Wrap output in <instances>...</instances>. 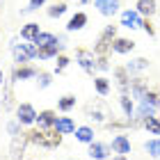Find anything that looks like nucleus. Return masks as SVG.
Listing matches in <instances>:
<instances>
[{"mask_svg": "<svg viewBox=\"0 0 160 160\" xmlns=\"http://www.w3.org/2000/svg\"><path fill=\"white\" fill-rule=\"evenodd\" d=\"M89 156H92V160H105L110 156V147L101 144V142H92L89 144Z\"/></svg>", "mask_w": 160, "mask_h": 160, "instance_id": "a211bd4d", "label": "nucleus"}, {"mask_svg": "<svg viewBox=\"0 0 160 160\" xmlns=\"http://www.w3.org/2000/svg\"><path fill=\"white\" fill-rule=\"evenodd\" d=\"M28 140L37 147L55 149L62 144V133H57L55 128H34V130H28Z\"/></svg>", "mask_w": 160, "mask_h": 160, "instance_id": "f257e3e1", "label": "nucleus"}, {"mask_svg": "<svg viewBox=\"0 0 160 160\" xmlns=\"http://www.w3.org/2000/svg\"><path fill=\"white\" fill-rule=\"evenodd\" d=\"M37 85H39V89H46V87L50 85V73H46V71H39V76H37Z\"/></svg>", "mask_w": 160, "mask_h": 160, "instance_id": "473e14b6", "label": "nucleus"}, {"mask_svg": "<svg viewBox=\"0 0 160 160\" xmlns=\"http://www.w3.org/2000/svg\"><path fill=\"white\" fill-rule=\"evenodd\" d=\"M55 121H57V114L53 110H41L37 114V123L39 128H55Z\"/></svg>", "mask_w": 160, "mask_h": 160, "instance_id": "6ab92c4d", "label": "nucleus"}, {"mask_svg": "<svg viewBox=\"0 0 160 160\" xmlns=\"http://www.w3.org/2000/svg\"><path fill=\"white\" fill-rule=\"evenodd\" d=\"M67 9H69L67 2H55V5L48 9V16H50V18H57V16H62V14L67 12Z\"/></svg>", "mask_w": 160, "mask_h": 160, "instance_id": "7c9ffc66", "label": "nucleus"}, {"mask_svg": "<svg viewBox=\"0 0 160 160\" xmlns=\"http://www.w3.org/2000/svg\"><path fill=\"white\" fill-rule=\"evenodd\" d=\"M43 2H46V0H30V5H28L25 9H23V14H25V12H34V9H39Z\"/></svg>", "mask_w": 160, "mask_h": 160, "instance_id": "4c0bfd02", "label": "nucleus"}, {"mask_svg": "<svg viewBox=\"0 0 160 160\" xmlns=\"http://www.w3.org/2000/svg\"><path fill=\"white\" fill-rule=\"evenodd\" d=\"M119 105H121V110L128 119L135 117V103L130 101V94H119Z\"/></svg>", "mask_w": 160, "mask_h": 160, "instance_id": "412c9836", "label": "nucleus"}, {"mask_svg": "<svg viewBox=\"0 0 160 160\" xmlns=\"http://www.w3.org/2000/svg\"><path fill=\"white\" fill-rule=\"evenodd\" d=\"M94 89H96L98 96H108V94H110V80L103 78V76L94 78Z\"/></svg>", "mask_w": 160, "mask_h": 160, "instance_id": "393cba45", "label": "nucleus"}, {"mask_svg": "<svg viewBox=\"0 0 160 160\" xmlns=\"http://www.w3.org/2000/svg\"><path fill=\"white\" fill-rule=\"evenodd\" d=\"M85 25H87V14H85V12H76L73 16L69 18L67 30H69V32H78V30H82Z\"/></svg>", "mask_w": 160, "mask_h": 160, "instance_id": "f3484780", "label": "nucleus"}, {"mask_svg": "<svg viewBox=\"0 0 160 160\" xmlns=\"http://www.w3.org/2000/svg\"><path fill=\"white\" fill-rule=\"evenodd\" d=\"M144 23V16L137 9H126L121 12V25L128 28V30H137V28H142Z\"/></svg>", "mask_w": 160, "mask_h": 160, "instance_id": "0eeeda50", "label": "nucleus"}, {"mask_svg": "<svg viewBox=\"0 0 160 160\" xmlns=\"http://www.w3.org/2000/svg\"><path fill=\"white\" fill-rule=\"evenodd\" d=\"M16 121L21 126H30V123L37 121V110L30 103H18L16 105Z\"/></svg>", "mask_w": 160, "mask_h": 160, "instance_id": "39448f33", "label": "nucleus"}, {"mask_svg": "<svg viewBox=\"0 0 160 160\" xmlns=\"http://www.w3.org/2000/svg\"><path fill=\"white\" fill-rule=\"evenodd\" d=\"M142 126L147 128L151 135H160V117H158V114H153V117H147V119L142 121Z\"/></svg>", "mask_w": 160, "mask_h": 160, "instance_id": "bb28decb", "label": "nucleus"}, {"mask_svg": "<svg viewBox=\"0 0 160 160\" xmlns=\"http://www.w3.org/2000/svg\"><path fill=\"white\" fill-rule=\"evenodd\" d=\"M39 34H41L39 23H25L23 28H21V39H25V41H34Z\"/></svg>", "mask_w": 160, "mask_h": 160, "instance_id": "aec40b11", "label": "nucleus"}, {"mask_svg": "<svg viewBox=\"0 0 160 160\" xmlns=\"http://www.w3.org/2000/svg\"><path fill=\"white\" fill-rule=\"evenodd\" d=\"M12 76H14V80H28V78H37L39 71L34 67H30V64H18Z\"/></svg>", "mask_w": 160, "mask_h": 160, "instance_id": "ddd939ff", "label": "nucleus"}, {"mask_svg": "<svg viewBox=\"0 0 160 160\" xmlns=\"http://www.w3.org/2000/svg\"><path fill=\"white\" fill-rule=\"evenodd\" d=\"M60 41L53 43V46H46V48H39V60H53V57L60 55Z\"/></svg>", "mask_w": 160, "mask_h": 160, "instance_id": "a878e982", "label": "nucleus"}, {"mask_svg": "<svg viewBox=\"0 0 160 160\" xmlns=\"http://www.w3.org/2000/svg\"><path fill=\"white\" fill-rule=\"evenodd\" d=\"M149 101L151 105H156V108H160V89H149V94L144 96Z\"/></svg>", "mask_w": 160, "mask_h": 160, "instance_id": "2f4dec72", "label": "nucleus"}, {"mask_svg": "<svg viewBox=\"0 0 160 160\" xmlns=\"http://www.w3.org/2000/svg\"><path fill=\"white\" fill-rule=\"evenodd\" d=\"M12 55H14V62L16 64H28L30 62V53H28L25 43H12Z\"/></svg>", "mask_w": 160, "mask_h": 160, "instance_id": "4468645a", "label": "nucleus"}, {"mask_svg": "<svg viewBox=\"0 0 160 160\" xmlns=\"http://www.w3.org/2000/svg\"><path fill=\"white\" fill-rule=\"evenodd\" d=\"M34 43H37L39 48H46V46H53V43H57V37L53 32H41L37 39H34Z\"/></svg>", "mask_w": 160, "mask_h": 160, "instance_id": "c85d7f7f", "label": "nucleus"}, {"mask_svg": "<svg viewBox=\"0 0 160 160\" xmlns=\"http://www.w3.org/2000/svg\"><path fill=\"white\" fill-rule=\"evenodd\" d=\"M130 94H133V98L142 101L149 94V80L147 78H133L130 80Z\"/></svg>", "mask_w": 160, "mask_h": 160, "instance_id": "1a4fd4ad", "label": "nucleus"}, {"mask_svg": "<svg viewBox=\"0 0 160 160\" xmlns=\"http://www.w3.org/2000/svg\"><path fill=\"white\" fill-rule=\"evenodd\" d=\"M96 69H98V71H108V69H110V62H108V55H101L98 60H96Z\"/></svg>", "mask_w": 160, "mask_h": 160, "instance_id": "f704fd0d", "label": "nucleus"}, {"mask_svg": "<svg viewBox=\"0 0 160 160\" xmlns=\"http://www.w3.org/2000/svg\"><path fill=\"white\" fill-rule=\"evenodd\" d=\"M126 69H128V73L144 71V69H149V60H147V57H135V60H130V62L126 64Z\"/></svg>", "mask_w": 160, "mask_h": 160, "instance_id": "b1692460", "label": "nucleus"}, {"mask_svg": "<svg viewBox=\"0 0 160 160\" xmlns=\"http://www.w3.org/2000/svg\"><path fill=\"white\" fill-rule=\"evenodd\" d=\"M142 30L149 34V37H156V28H153V23H151L149 18H144V23H142Z\"/></svg>", "mask_w": 160, "mask_h": 160, "instance_id": "c9c22d12", "label": "nucleus"}, {"mask_svg": "<svg viewBox=\"0 0 160 160\" xmlns=\"http://www.w3.org/2000/svg\"><path fill=\"white\" fill-rule=\"evenodd\" d=\"M67 67H69V57L60 53V55H57V67H55V71H57V73H62Z\"/></svg>", "mask_w": 160, "mask_h": 160, "instance_id": "72a5a7b5", "label": "nucleus"}, {"mask_svg": "<svg viewBox=\"0 0 160 160\" xmlns=\"http://www.w3.org/2000/svg\"><path fill=\"white\" fill-rule=\"evenodd\" d=\"M76 140L82 142V144H92V142H94V128H89V126L76 128Z\"/></svg>", "mask_w": 160, "mask_h": 160, "instance_id": "5701e85b", "label": "nucleus"}, {"mask_svg": "<svg viewBox=\"0 0 160 160\" xmlns=\"http://www.w3.org/2000/svg\"><path fill=\"white\" fill-rule=\"evenodd\" d=\"M0 108H2V94H0Z\"/></svg>", "mask_w": 160, "mask_h": 160, "instance_id": "a19ab883", "label": "nucleus"}, {"mask_svg": "<svg viewBox=\"0 0 160 160\" xmlns=\"http://www.w3.org/2000/svg\"><path fill=\"white\" fill-rule=\"evenodd\" d=\"M110 147H112L114 153H119V156H128L130 153V140L126 135H114Z\"/></svg>", "mask_w": 160, "mask_h": 160, "instance_id": "9b49d317", "label": "nucleus"}, {"mask_svg": "<svg viewBox=\"0 0 160 160\" xmlns=\"http://www.w3.org/2000/svg\"><path fill=\"white\" fill-rule=\"evenodd\" d=\"M57 108H60L62 112L73 110V108H76V96H71V94H69V96H62L60 101H57Z\"/></svg>", "mask_w": 160, "mask_h": 160, "instance_id": "c756f323", "label": "nucleus"}, {"mask_svg": "<svg viewBox=\"0 0 160 160\" xmlns=\"http://www.w3.org/2000/svg\"><path fill=\"white\" fill-rule=\"evenodd\" d=\"M133 48H135V41L133 39H126V37H117L114 43H112V50H114V53H119V55L133 53Z\"/></svg>", "mask_w": 160, "mask_h": 160, "instance_id": "f8f14e48", "label": "nucleus"}, {"mask_svg": "<svg viewBox=\"0 0 160 160\" xmlns=\"http://www.w3.org/2000/svg\"><path fill=\"white\" fill-rule=\"evenodd\" d=\"M112 160H128V158H126V156H119V153H117V156H114Z\"/></svg>", "mask_w": 160, "mask_h": 160, "instance_id": "58836bf2", "label": "nucleus"}, {"mask_svg": "<svg viewBox=\"0 0 160 160\" xmlns=\"http://www.w3.org/2000/svg\"><path fill=\"white\" fill-rule=\"evenodd\" d=\"M55 130H57V133H62V135H71V133H76V121L71 117H57Z\"/></svg>", "mask_w": 160, "mask_h": 160, "instance_id": "2eb2a0df", "label": "nucleus"}, {"mask_svg": "<svg viewBox=\"0 0 160 160\" xmlns=\"http://www.w3.org/2000/svg\"><path fill=\"white\" fill-rule=\"evenodd\" d=\"M28 133H18L12 137V147H9V158L12 160H21L25 153V147H28Z\"/></svg>", "mask_w": 160, "mask_h": 160, "instance_id": "423d86ee", "label": "nucleus"}, {"mask_svg": "<svg viewBox=\"0 0 160 160\" xmlns=\"http://www.w3.org/2000/svg\"><path fill=\"white\" fill-rule=\"evenodd\" d=\"M114 80H117L119 94H130V73L126 67H117L114 69Z\"/></svg>", "mask_w": 160, "mask_h": 160, "instance_id": "6e6552de", "label": "nucleus"}, {"mask_svg": "<svg viewBox=\"0 0 160 160\" xmlns=\"http://www.w3.org/2000/svg\"><path fill=\"white\" fill-rule=\"evenodd\" d=\"M96 60H98V55L94 53V50H87V48H76V62L80 64V69H82L85 73L94 76V71H96Z\"/></svg>", "mask_w": 160, "mask_h": 160, "instance_id": "20e7f679", "label": "nucleus"}, {"mask_svg": "<svg viewBox=\"0 0 160 160\" xmlns=\"http://www.w3.org/2000/svg\"><path fill=\"white\" fill-rule=\"evenodd\" d=\"M144 149H147V153H149L151 158L160 160V137H153V140H147Z\"/></svg>", "mask_w": 160, "mask_h": 160, "instance_id": "cd10ccee", "label": "nucleus"}, {"mask_svg": "<svg viewBox=\"0 0 160 160\" xmlns=\"http://www.w3.org/2000/svg\"><path fill=\"white\" fill-rule=\"evenodd\" d=\"M12 82H14V76H12V80H5V89H2V110H9V108L14 105Z\"/></svg>", "mask_w": 160, "mask_h": 160, "instance_id": "4be33fe9", "label": "nucleus"}, {"mask_svg": "<svg viewBox=\"0 0 160 160\" xmlns=\"http://www.w3.org/2000/svg\"><path fill=\"white\" fill-rule=\"evenodd\" d=\"M80 2H92V0H80Z\"/></svg>", "mask_w": 160, "mask_h": 160, "instance_id": "79ce46f5", "label": "nucleus"}, {"mask_svg": "<svg viewBox=\"0 0 160 160\" xmlns=\"http://www.w3.org/2000/svg\"><path fill=\"white\" fill-rule=\"evenodd\" d=\"M117 39V25H108L103 32H101V37L96 39V46H94V53L98 57L101 55H108L112 50V43Z\"/></svg>", "mask_w": 160, "mask_h": 160, "instance_id": "7ed1b4c3", "label": "nucleus"}, {"mask_svg": "<svg viewBox=\"0 0 160 160\" xmlns=\"http://www.w3.org/2000/svg\"><path fill=\"white\" fill-rule=\"evenodd\" d=\"M94 5H96V9L103 14V16H114V14L119 12V7H121L119 0H94Z\"/></svg>", "mask_w": 160, "mask_h": 160, "instance_id": "9d476101", "label": "nucleus"}, {"mask_svg": "<svg viewBox=\"0 0 160 160\" xmlns=\"http://www.w3.org/2000/svg\"><path fill=\"white\" fill-rule=\"evenodd\" d=\"M0 85H5V78H2V71H0Z\"/></svg>", "mask_w": 160, "mask_h": 160, "instance_id": "ea45409f", "label": "nucleus"}, {"mask_svg": "<svg viewBox=\"0 0 160 160\" xmlns=\"http://www.w3.org/2000/svg\"><path fill=\"white\" fill-rule=\"evenodd\" d=\"M85 114H87L94 123H101V126H105V123L112 119V110H110V105H108L103 98L89 101V103L85 105Z\"/></svg>", "mask_w": 160, "mask_h": 160, "instance_id": "f03ea898", "label": "nucleus"}, {"mask_svg": "<svg viewBox=\"0 0 160 160\" xmlns=\"http://www.w3.org/2000/svg\"><path fill=\"white\" fill-rule=\"evenodd\" d=\"M7 130H9V135H12V137H14V135H18V133H23L18 121H9V123H7Z\"/></svg>", "mask_w": 160, "mask_h": 160, "instance_id": "e433bc0d", "label": "nucleus"}, {"mask_svg": "<svg viewBox=\"0 0 160 160\" xmlns=\"http://www.w3.org/2000/svg\"><path fill=\"white\" fill-rule=\"evenodd\" d=\"M135 9L140 12L144 18H151V16L158 12V5H156V0H137Z\"/></svg>", "mask_w": 160, "mask_h": 160, "instance_id": "dca6fc26", "label": "nucleus"}]
</instances>
